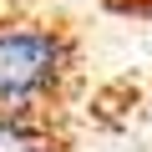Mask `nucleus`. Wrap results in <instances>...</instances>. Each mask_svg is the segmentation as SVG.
<instances>
[{
  "label": "nucleus",
  "instance_id": "nucleus-2",
  "mask_svg": "<svg viewBox=\"0 0 152 152\" xmlns=\"http://www.w3.org/2000/svg\"><path fill=\"white\" fill-rule=\"evenodd\" d=\"M102 10L127 15V20H152V0H102Z\"/></svg>",
  "mask_w": 152,
  "mask_h": 152
},
{
  "label": "nucleus",
  "instance_id": "nucleus-1",
  "mask_svg": "<svg viewBox=\"0 0 152 152\" xmlns=\"http://www.w3.org/2000/svg\"><path fill=\"white\" fill-rule=\"evenodd\" d=\"M86 91V31L56 5H0V142L71 152Z\"/></svg>",
  "mask_w": 152,
  "mask_h": 152
},
{
  "label": "nucleus",
  "instance_id": "nucleus-3",
  "mask_svg": "<svg viewBox=\"0 0 152 152\" xmlns=\"http://www.w3.org/2000/svg\"><path fill=\"white\" fill-rule=\"evenodd\" d=\"M0 5H5V0H0Z\"/></svg>",
  "mask_w": 152,
  "mask_h": 152
}]
</instances>
